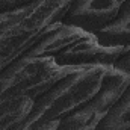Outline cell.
<instances>
[{"instance_id": "4", "label": "cell", "mask_w": 130, "mask_h": 130, "mask_svg": "<svg viewBox=\"0 0 130 130\" xmlns=\"http://www.w3.org/2000/svg\"><path fill=\"white\" fill-rule=\"evenodd\" d=\"M130 83V76L113 67V71L91 100L67 115L56 130H97Z\"/></svg>"}, {"instance_id": "8", "label": "cell", "mask_w": 130, "mask_h": 130, "mask_svg": "<svg viewBox=\"0 0 130 130\" xmlns=\"http://www.w3.org/2000/svg\"><path fill=\"white\" fill-rule=\"evenodd\" d=\"M97 130H130V83Z\"/></svg>"}, {"instance_id": "12", "label": "cell", "mask_w": 130, "mask_h": 130, "mask_svg": "<svg viewBox=\"0 0 130 130\" xmlns=\"http://www.w3.org/2000/svg\"><path fill=\"white\" fill-rule=\"evenodd\" d=\"M120 2H121V5H123V3H124V2H126V0H120Z\"/></svg>"}, {"instance_id": "10", "label": "cell", "mask_w": 130, "mask_h": 130, "mask_svg": "<svg viewBox=\"0 0 130 130\" xmlns=\"http://www.w3.org/2000/svg\"><path fill=\"white\" fill-rule=\"evenodd\" d=\"M18 2L20 0H0V15L18 9Z\"/></svg>"}, {"instance_id": "9", "label": "cell", "mask_w": 130, "mask_h": 130, "mask_svg": "<svg viewBox=\"0 0 130 130\" xmlns=\"http://www.w3.org/2000/svg\"><path fill=\"white\" fill-rule=\"evenodd\" d=\"M115 68L123 73H127L130 76V44L124 47V52H123L121 58L118 59V62L115 64Z\"/></svg>"}, {"instance_id": "2", "label": "cell", "mask_w": 130, "mask_h": 130, "mask_svg": "<svg viewBox=\"0 0 130 130\" xmlns=\"http://www.w3.org/2000/svg\"><path fill=\"white\" fill-rule=\"evenodd\" d=\"M123 52V45L106 47L92 33L56 23L41 33L24 55L48 58L59 67H115Z\"/></svg>"}, {"instance_id": "5", "label": "cell", "mask_w": 130, "mask_h": 130, "mask_svg": "<svg viewBox=\"0 0 130 130\" xmlns=\"http://www.w3.org/2000/svg\"><path fill=\"white\" fill-rule=\"evenodd\" d=\"M120 9V0H71L59 23L97 36L113 24Z\"/></svg>"}, {"instance_id": "3", "label": "cell", "mask_w": 130, "mask_h": 130, "mask_svg": "<svg viewBox=\"0 0 130 130\" xmlns=\"http://www.w3.org/2000/svg\"><path fill=\"white\" fill-rule=\"evenodd\" d=\"M71 0H35L0 15V73L20 59L50 26L61 21Z\"/></svg>"}, {"instance_id": "1", "label": "cell", "mask_w": 130, "mask_h": 130, "mask_svg": "<svg viewBox=\"0 0 130 130\" xmlns=\"http://www.w3.org/2000/svg\"><path fill=\"white\" fill-rule=\"evenodd\" d=\"M113 67H77L33 101L30 112L9 130H56L67 115L94 97Z\"/></svg>"}, {"instance_id": "11", "label": "cell", "mask_w": 130, "mask_h": 130, "mask_svg": "<svg viewBox=\"0 0 130 130\" xmlns=\"http://www.w3.org/2000/svg\"><path fill=\"white\" fill-rule=\"evenodd\" d=\"M32 2H35V0H20V2H18V8L27 6V5H29V3H32Z\"/></svg>"}, {"instance_id": "7", "label": "cell", "mask_w": 130, "mask_h": 130, "mask_svg": "<svg viewBox=\"0 0 130 130\" xmlns=\"http://www.w3.org/2000/svg\"><path fill=\"white\" fill-rule=\"evenodd\" d=\"M100 44L106 47H115V45H129L130 44V0H126L121 5L120 14L113 24L107 27L106 30L97 35Z\"/></svg>"}, {"instance_id": "6", "label": "cell", "mask_w": 130, "mask_h": 130, "mask_svg": "<svg viewBox=\"0 0 130 130\" xmlns=\"http://www.w3.org/2000/svg\"><path fill=\"white\" fill-rule=\"evenodd\" d=\"M33 100L24 97L6 77L0 74V130L18 124L32 109Z\"/></svg>"}]
</instances>
